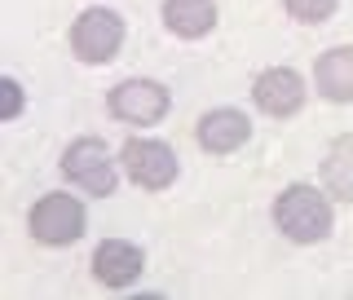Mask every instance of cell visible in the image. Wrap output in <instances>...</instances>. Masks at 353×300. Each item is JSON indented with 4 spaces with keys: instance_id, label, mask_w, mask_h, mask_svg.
Wrapping results in <instances>:
<instances>
[{
    "instance_id": "cell-1",
    "label": "cell",
    "mask_w": 353,
    "mask_h": 300,
    "mask_svg": "<svg viewBox=\"0 0 353 300\" xmlns=\"http://www.w3.org/2000/svg\"><path fill=\"white\" fill-rule=\"evenodd\" d=\"M270 221L287 243L318 248V243H327L336 234V199L327 194L323 181H292L274 194Z\"/></svg>"
},
{
    "instance_id": "cell-2",
    "label": "cell",
    "mask_w": 353,
    "mask_h": 300,
    "mask_svg": "<svg viewBox=\"0 0 353 300\" xmlns=\"http://www.w3.org/2000/svg\"><path fill=\"white\" fill-rule=\"evenodd\" d=\"M58 172L66 186H75L80 194L88 199H110L119 190V150H110L102 137H93V132H80V137H71L58 154Z\"/></svg>"
},
{
    "instance_id": "cell-3",
    "label": "cell",
    "mask_w": 353,
    "mask_h": 300,
    "mask_svg": "<svg viewBox=\"0 0 353 300\" xmlns=\"http://www.w3.org/2000/svg\"><path fill=\"white\" fill-rule=\"evenodd\" d=\"M124 40H128V22L110 5H88L66 27V49L80 66H110L124 53Z\"/></svg>"
},
{
    "instance_id": "cell-4",
    "label": "cell",
    "mask_w": 353,
    "mask_h": 300,
    "mask_svg": "<svg viewBox=\"0 0 353 300\" xmlns=\"http://www.w3.org/2000/svg\"><path fill=\"white\" fill-rule=\"evenodd\" d=\"M27 234L40 243V248H75L88 234V208L84 199L71 190H44L36 203L27 208Z\"/></svg>"
},
{
    "instance_id": "cell-5",
    "label": "cell",
    "mask_w": 353,
    "mask_h": 300,
    "mask_svg": "<svg viewBox=\"0 0 353 300\" xmlns=\"http://www.w3.org/2000/svg\"><path fill=\"white\" fill-rule=\"evenodd\" d=\"M106 115L124 128H154L172 115V88L150 75H128L106 88Z\"/></svg>"
},
{
    "instance_id": "cell-6",
    "label": "cell",
    "mask_w": 353,
    "mask_h": 300,
    "mask_svg": "<svg viewBox=\"0 0 353 300\" xmlns=\"http://www.w3.org/2000/svg\"><path fill=\"white\" fill-rule=\"evenodd\" d=\"M119 168H124L128 186H137V190H146V194H163V190H172L176 177H181V159H176V150L163 137L137 132V137H128L124 146H119Z\"/></svg>"
},
{
    "instance_id": "cell-7",
    "label": "cell",
    "mask_w": 353,
    "mask_h": 300,
    "mask_svg": "<svg viewBox=\"0 0 353 300\" xmlns=\"http://www.w3.org/2000/svg\"><path fill=\"white\" fill-rule=\"evenodd\" d=\"M314 97V80H305L292 62L265 66L252 80V106L261 110L265 119H296Z\"/></svg>"
},
{
    "instance_id": "cell-8",
    "label": "cell",
    "mask_w": 353,
    "mask_h": 300,
    "mask_svg": "<svg viewBox=\"0 0 353 300\" xmlns=\"http://www.w3.org/2000/svg\"><path fill=\"white\" fill-rule=\"evenodd\" d=\"M88 274H93V283L106 287V292H128V287H137V279L146 274V248L132 243V239L110 234L93 248Z\"/></svg>"
},
{
    "instance_id": "cell-9",
    "label": "cell",
    "mask_w": 353,
    "mask_h": 300,
    "mask_svg": "<svg viewBox=\"0 0 353 300\" xmlns=\"http://www.w3.org/2000/svg\"><path fill=\"white\" fill-rule=\"evenodd\" d=\"M194 141H199V150L212 154V159L239 154L252 141L248 110H239V106H212V110H203V115L194 119Z\"/></svg>"
},
{
    "instance_id": "cell-10",
    "label": "cell",
    "mask_w": 353,
    "mask_h": 300,
    "mask_svg": "<svg viewBox=\"0 0 353 300\" xmlns=\"http://www.w3.org/2000/svg\"><path fill=\"white\" fill-rule=\"evenodd\" d=\"M314 93L331 106H353V44H331L314 58Z\"/></svg>"
},
{
    "instance_id": "cell-11",
    "label": "cell",
    "mask_w": 353,
    "mask_h": 300,
    "mask_svg": "<svg viewBox=\"0 0 353 300\" xmlns=\"http://www.w3.org/2000/svg\"><path fill=\"white\" fill-rule=\"evenodd\" d=\"M159 22L176 40H208L221 22L216 0H159Z\"/></svg>"
},
{
    "instance_id": "cell-12",
    "label": "cell",
    "mask_w": 353,
    "mask_h": 300,
    "mask_svg": "<svg viewBox=\"0 0 353 300\" xmlns=\"http://www.w3.org/2000/svg\"><path fill=\"white\" fill-rule=\"evenodd\" d=\"M318 181L327 186V194L336 203H353V132L331 137L323 163H318Z\"/></svg>"
},
{
    "instance_id": "cell-13",
    "label": "cell",
    "mask_w": 353,
    "mask_h": 300,
    "mask_svg": "<svg viewBox=\"0 0 353 300\" xmlns=\"http://www.w3.org/2000/svg\"><path fill=\"white\" fill-rule=\"evenodd\" d=\"M283 14L301 27H327L340 14V0H283Z\"/></svg>"
},
{
    "instance_id": "cell-14",
    "label": "cell",
    "mask_w": 353,
    "mask_h": 300,
    "mask_svg": "<svg viewBox=\"0 0 353 300\" xmlns=\"http://www.w3.org/2000/svg\"><path fill=\"white\" fill-rule=\"evenodd\" d=\"M27 110V88L18 75H0V124H18Z\"/></svg>"
}]
</instances>
